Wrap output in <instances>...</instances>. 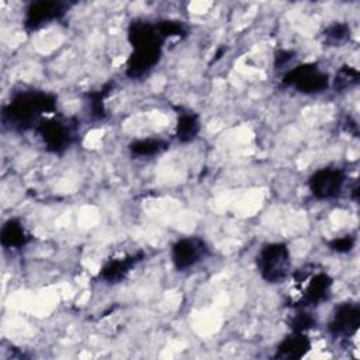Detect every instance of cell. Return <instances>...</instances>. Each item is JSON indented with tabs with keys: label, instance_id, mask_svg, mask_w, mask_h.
Masks as SVG:
<instances>
[{
	"label": "cell",
	"instance_id": "cell-6",
	"mask_svg": "<svg viewBox=\"0 0 360 360\" xmlns=\"http://www.w3.org/2000/svg\"><path fill=\"white\" fill-rule=\"evenodd\" d=\"M208 255L205 242L197 236L183 238L172 246V262L179 271H184L195 266Z\"/></svg>",
	"mask_w": 360,
	"mask_h": 360
},
{
	"label": "cell",
	"instance_id": "cell-2",
	"mask_svg": "<svg viewBox=\"0 0 360 360\" xmlns=\"http://www.w3.org/2000/svg\"><path fill=\"white\" fill-rule=\"evenodd\" d=\"M257 271L267 283L277 284L287 278L291 269L290 250L285 243L273 242L264 245L256 257Z\"/></svg>",
	"mask_w": 360,
	"mask_h": 360
},
{
	"label": "cell",
	"instance_id": "cell-3",
	"mask_svg": "<svg viewBox=\"0 0 360 360\" xmlns=\"http://www.w3.org/2000/svg\"><path fill=\"white\" fill-rule=\"evenodd\" d=\"M76 128L77 124L70 118L66 120L59 117L42 118L37 125V131L39 132L46 150L52 153H62L72 145Z\"/></svg>",
	"mask_w": 360,
	"mask_h": 360
},
{
	"label": "cell",
	"instance_id": "cell-21",
	"mask_svg": "<svg viewBox=\"0 0 360 360\" xmlns=\"http://www.w3.org/2000/svg\"><path fill=\"white\" fill-rule=\"evenodd\" d=\"M155 27L162 39L170 38V37H184L186 35L184 25L176 20H160L155 24Z\"/></svg>",
	"mask_w": 360,
	"mask_h": 360
},
{
	"label": "cell",
	"instance_id": "cell-15",
	"mask_svg": "<svg viewBox=\"0 0 360 360\" xmlns=\"http://www.w3.org/2000/svg\"><path fill=\"white\" fill-rule=\"evenodd\" d=\"M200 132V118L197 114L187 111L181 112L176 124V138L181 143L191 142Z\"/></svg>",
	"mask_w": 360,
	"mask_h": 360
},
{
	"label": "cell",
	"instance_id": "cell-14",
	"mask_svg": "<svg viewBox=\"0 0 360 360\" xmlns=\"http://www.w3.org/2000/svg\"><path fill=\"white\" fill-rule=\"evenodd\" d=\"M31 240V235L25 231L18 219H8L4 222L0 231V242L4 248L20 249Z\"/></svg>",
	"mask_w": 360,
	"mask_h": 360
},
{
	"label": "cell",
	"instance_id": "cell-7",
	"mask_svg": "<svg viewBox=\"0 0 360 360\" xmlns=\"http://www.w3.org/2000/svg\"><path fill=\"white\" fill-rule=\"evenodd\" d=\"M360 326V307L354 302H343L333 311L328 329L335 338H350Z\"/></svg>",
	"mask_w": 360,
	"mask_h": 360
},
{
	"label": "cell",
	"instance_id": "cell-16",
	"mask_svg": "<svg viewBox=\"0 0 360 360\" xmlns=\"http://www.w3.org/2000/svg\"><path fill=\"white\" fill-rule=\"evenodd\" d=\"M169 148V143L160 138H145L129 143V150L134 156H155Z\"/></svg>",
	"mask_w": 360,
	"mask_h": 360
},
{
	"label": "cell",
	"instance_id": "cell-18",
	"mask_svg": "<svg viewBox=\"0 0 360 360\" xmlns=\"http://www.w3.org/2000/svg\"><path fill=\"white\" fill-rule=\"evenodd\" d=\"M359 79H360L359 70L353 66L345 65L336 72L333 79V87L336 91H343L356 86L359 83Z\"/></svg>",
	"mask_w": 360,
	"mask_h": 360
},
{
	"label": "cell",
	"instance_id": "cell-23",
	"mask_svg": "<svg viewBox=\"0 0 360 360\" xmlns=\"http://www.w3.org/2000/svg\"><path fill=\"white\" fill-rule=\"evenodd\" d=\"M292 58H294V52H291V51H285V49L277 51L276 55H274V66H276L277 69H278V68H283V66H285Z\"/></svg>",
	"mask_w": 360,
	"mask_h": 360
},
{
	"label": "cell",
	"instance_id": "cell-12",
	"mask_svg": "<svg viewBox=\"0 0 360 360\" xmlns=\"http://www.w3.org/2000/svg\"><path fill=\"white\" fill-rule=\"evenodd\" d=\"M311 350V340L305 335V332H292L285 336L280 345L277 346L274 359H285V360H298L307 356Z\"/></svg>",
	"mask_w": 360,
	"mask_h": 360
},
{
	"label": "cell",
	"instance_id": "cell-24",
	"mask_svg": "<svg viewBox=\"0 0 360 360\" xmlns=\"http://www.w3.org/2000/svg\"><path fill=\"white\" fill-rule=\"evenodd\" d=\"M357 194H359V187H357V183H356V186L353 187V198H354V201H357Z\"/></svg>",
	"mask_w": 360,
	"mask_h": 360
},
{
	"label": "cell",
	"instance_id": "cell-20",
	"mask_svg": "<svg viewBox=\"0 0 360 360\" xmlns=\"http://www.w3.org/2000/svg\"><path fill=\"white\" fill-rule=\"evenodd\" d=\"M300 311L297 314H294L290 321H288V326L292 332H307L312 328L316 326V319L314 318L312 314L307 312L304 308H298Z\"/></svg>",
	"mask_w": 360,
	"mask_h": 360
},
{
	"label": "cell",
	"instance_id": "cell-13",
	"mask_svg": "<svg viewBox=\"0 0 360 360\" xmlns=\"http://www.w3.org/2000/svg\"><path fill=\"white\" fill-rule=\"evenodd\" d=\"M128 41L134 48L163 44L155 24L145 20H134L128 27Z\"/></svg>",
	"mask_w": 360,
	"mask_h": 360
},
{
	"label": "cell",
	"instance_id": "cell-1",
	"mask_svg": "<svg viewBox=\"0 0 360 360\" xmlns=\"http://www.w3.org/2000/svg\"><path fill=\"white\" fill-rule=\"evenodd\" d=\"M56 97L39 90H28L15 94L3 107V122L13 129L27 131L37 127L44 114L55 112Z\"/></svg>",
	"mask_w": 360,
	"mask_h": 360
},
{
	"label": "cell",
	"instance_id": "cell-4",
	"mask_svg": "<svg viewBox=\"0 0 360 360\" xmlns=\"http://www.w3.org/2000/svg\"><path fill=\"white\" fill-rule=\"evenodd\" d=\"M283 83L295 87L301 93L314 94L323 91L329 86V76L322 72L316 63H304L290 69L284 75Z\"/></svg>",
	"mask_w": 360,
	"mask_h": 360
},
{
	"label": "cell",
	"instance_id": "cell-17",
	"mask_svg": "<svg viewBox=\"0 0 360 360\" xmlns=\"http://www.w3.org/2000/svg\"><path fill=\"white\" fill-rule=\"evenodd\" d=\"M111 89V84H105L103 89L90 91L87 93V101H89V108L90 114L94 120H103L105 118V107H104V100L108 96Z\"/></svg>",
	"mask_w": 360,
	"mask_h": 360
},
{
	"label": "cell",
	"instance_id": "cell-22",
	"mask_svg": "<svg viewBox=\"0 0 360 360\" xmlns=\"http://www.w3.org/2000/svg\"><path fill=\"white\" fill-rule=\"evenodd\" d=\"M356 239L352 235H345L340 238H335L329 242V249L338 253H347L354 248Z\"/></svg>",
	"mask_w": 360,
	"mask_h": 360
},
{
	"label": "cell",
	"instance_id": "cell-8",
	"mask_svg": "<svg viewBox=\"0 0 360 360\" xmlns=\"http://www.w3.org/2000/svg\"><path fill=\"white\" fill-rule=\"evenodd\" d=\"M66 13V6L60 1H34L25 10L24 27L28 31H35L42 25L60 20Z\"/></svg>",
	"mask_w": 360,
	"mask_h": 360
},
{
	"label": "cell",
	"instance_id": "cell-10",
	"mask_svg": "<svg viewBox=\"0 0 360 360\" xmlns=\"http://www.w3.org/2000/svg\"><path fill=\"white\" fill-rule=\"evenodd\" d=\"M307 280L308 283L305 285V290L302 291V297L298 302L292 304V308H307L319 305L328 298L333 284L332 277L325 271L315 273L309 276Z\"/></svg>",
	"mask_w": 360,
	"mask_h": 360
},
{
	"label": "cell",
	"instance_id": "cell-5",
	"mask_svg": "<svg viewBox=\"0 0 360 360\" xmlns=\"http://www.w3.org/2000/svg\"><path fill=\"white\" fill-rule=\"evenodd\" d=\"M346 173L339 167H322L312 173L308 180L309 190L319 200H330L338 197L345 186Z\"/></svg>",
	"mask_w": 360,
	"mask_h": 360
},
{
	"label": "cell",
	"instance_id": "cell-11",
	"mask_svg": "<svg viewBox=\"0 0 360 360\" xmlns=\"http://www.w3.org/2000/svg\"><path fill=\"white\" fill-rule=\"evenodd\" d=\"M143 259V252H138L135 255L110 259L104 263L100 270V277L107 283H118L127 277V274L132 270Z\"/></svg>",
	"mask_w": 360,
	"mask_h": 360
},
{
	"label": "cell",
	"instance_id": "cell-19",
	"mask_svg": "<svg viewBox=\"0 0 360 360\" xmlns=\"http://www.w3.org/2000/svg\"><path fill=\"white\" fill-rule=\"evenodd\" d=\"M326 44L338 46L350 38V28L345 22H333L323 31Z\"/></svg>",
	"mask_w": 360,
	"mask_h": 360
},
{
	"label": "cell",
	"instance_id": "cell-9",
	"mask_svg": "<svg viewBox=\"0 0 360 360\" xmlns=\"http://www.w3.org/2000/svg\"><path fill=\"white\" fill-rule=\"evenodd\" d=\"M162 45H146L134 48L128 60H127V75L132 79H138L149 73L160 60Z\"/></svg>",
	"mask_w": 360,
	"mask_h": 360
}]
</instances>
